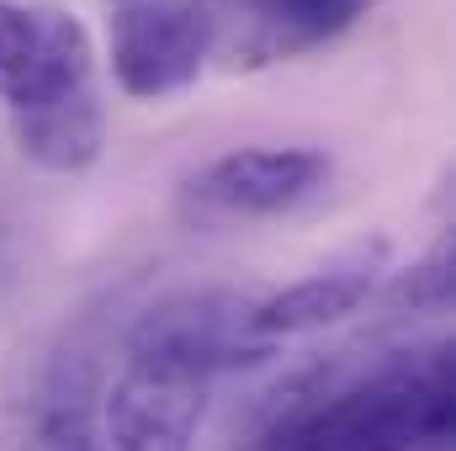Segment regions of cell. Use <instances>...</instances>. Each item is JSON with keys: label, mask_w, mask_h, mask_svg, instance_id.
Here are the masks:
<instances>
[{"label": "cell", "mask_w": 456, "mask_h": 451, "mask_svg": "<svg viewBox=\"0 0 456 451\" xmlns=\"http://www.w3.org/2000/svg\"><path fill=\"white\" fill-rule=\"evenodd\" d=\"M452 345L425 340L308 382L255 451H425L452 436Z\"/></svg>", "instance_id": "obj_1"}, {"label": "cell", "mask_w": 456, "mask_h": 451, "mask_svg": "<svg viewBox=\"0 0 456 451\" xmlns=\"http://www.w3.org/2000/svg\"><path fill=\"white\" fill-rule=\"evenodd\" d=\"M255 292L239 287H181L149 303L133 330H127V366L175 377V382H202L260 366L276 356V345L255 330Z\"/></svg>", "instance_id": "obj_2"}, {"label": "cell", "mask_w": 456, "mask_h": 451, "mask_svg": "<svg viewBox=\"0 0 456 451\" xmlns=\"http://www.w3.org/2000/svg\"><path fill=\"white\" fill-rule=\"evenodd\" d=\"M330 154L314 144H255L218 154L181 186V213L191 224H249V218H281L314 202L330 181Z\"/></svg>", "instance_id": "obj_3"}, {"label": "cell", "mask_w": 456, "mask_h": 451, "mask_svg": "<svg viewBox=\"0 0 456 451\" xmlns=\"http://www.w3.org/2000/svg\"><path fill=\"white\" fill-rule=\"evenodd\" d=\"M96 48L75 11L0 0V102L11 112L53 107L91 91Z\"/></svg>", "instance_id": "obj_4"}, {"label": "cell", "mask_w": 456, "mask_h": 451, "mask_svg": "<svg viewBox=\"0 0 456 451\" xmlns=\"http://www.w3.org/2000/svg\"><path fill=\"white\" fill-rule=\"evenodd\" d=\"M377 0H197L213 59L228 70H271L350 32Z\"/></svg>", "instance_id": "obj_5"}, {"label": "cell", "mask_w": 456, "mask_h": 451, "mask_svg": "<svg viewBox=\"0 0 456 451\" xmlns=\"http://www.w3.org/2000/svg\"><path fill=\"white\" fill-rule=\"evenodd\" d=\"M112 80L133 102H165L186 91L208 59V21L197 0H127L112 16Z\"/></svg>", "instance_id": "obj_6"}, {"label": "cell", "mask_w": 456, "mask_h": 451, "mask_svg": "<svg viewBox=\"0 0 456 451\" xmlns=\"http://www.w3.org/2000/svg\"><path fill=\"white\" fill-rule=\"evenodd\" d=\"M387 260H393V239L387 234L350 239L330 260H319L308 276H297L292 287L260 298L255 303V330L271 345H281V340H297V335L340 324V319H350L377 292V282L387 276Z\"/></svg>", "instance_id": "obj_7"}, {"label": "cell", "mask_w": 456, "mask_h": 451, "mask_svg": "<svg viewBox=\"0 0 456 451\" xmlns=\"http://www.w3.org/2000/svg\"><path fill=\"white\" fill-rule=\"evenodd\" d=\"M208 420V388L127 366L102 398L107 451H197Z\"/></svg>", "instance_id": "obj_8"}, {"label": "cell", "mask_w": 456, "mask_h": 451, "mask_svg": "<svg viewBox=\"0 0 456 451\" xmlns=\"http://www.w3.org/2000/svg\"><path fill=\"white\" fill-rule=\"evenodd\" d=\"M16 127V149L43 165V170H59V176H80L102 160V138H107V117L96 91H80V96H64L53 107H32V112H11Z\"/></svg>", "instance_id": "obj_9"}, {"label": "cell", "mask_w": 456, "mask_h": 451, "mask_svg": "<svg viewBox=\"0 0 456 451\" xmlns=\"http://www.w3.org/2000/svg\"><path fill=\"white\" fill-rule=\"evenodd\" d=\"M5 451H107L102 425L91 414V382L86 372H53L21 409Z\"/></svg>", "instance_id": "obj_10"}, {"label": "cell", "mask_w": 456, "mask_h": 451, "mask_svg": "<svg viewBox=\"0 0 456 451\" xmlns=\"http://www.w3.org/2000/svg\"><path fill=\"white\" fill-rule=\"evenodd\" d=\"M11 255H16V244H11V234L0 228V287H5V276H11Z\"/></svg>", "instance_id": "obj_11"}, {"label": "cell", "mask_w": 456, "mask_h": 451, "mask_svg": "<svg viewBox=\"0 0 456 451\" xmlns=\"http://www.w3.org/2000/svg\"><path fill=\"white\" fill-rule=\"evenodd\" d=\"M122 5H127V0H122Z\"/></svg>", "instance_id": "obj_12"}]
</instances>
